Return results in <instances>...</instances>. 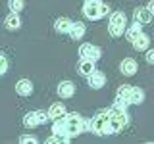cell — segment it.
Here are the masks:
<instances>
[{
	"instance_id": "obj_1",
	"label": "cell",
	"mask_w": 154,
	"mask_h": 144,
	"mask_svg": "<svg viewBox=\"0 0 154 144\" xmlns=\"http://www.w3.org/2000/svg\"><path fill=\"white\" fill-rule=\"evenodd\" d=\"M85 129H89V123H85L79 113H66L54 119V125H52V133L62 136L66 142H69L73 136L81 134Z\"/></svg>"
},
{
	"instance_id": "obj_2",
	"label": "cell",
	"mask_w": 154,
	"mask_h": 144,
	"mask_svg": "<svg viewBox=\"0 0 154 144\" xmlns=\"http://www.w3.org/2000/svg\"><path fill=\"white\" fill-rule=\"evenodd\" d=\"M110 115L112 112L110 110H102L93 117V121H89V129L94 134H112V129H110Z\"/></svg>"
},
{
	"instance_id": "obj_3",
	"label": "cell",
	"mask_w": 154,
	"mask_h": 144,
	"mask_svg": "<svg viewBox=\"0 0 154 144\" xmlns=\"http://www.w3.org/2000/svg\"><path fill=\"white\" fill-rule=\"evenodd\" d=\"M83 14L85 17L89 19H100L104 16H108V6L100 0H85V6H83Z\"/></svg>"
},
{
	"instance_id": "obj_4",
	"label": "cell",
	"mask_w": 154,
	"mask_h": 144,
	"mask_svg": "<svg viewBox=\"0 0 154 144\" xmlns=\"http://www.w3.org/2000/svg\"><path fill=\"white\" fill-rule=\"evenodd\" d=\"M125 25H127V16L123 12H114L110 16V35L112 37H119L123 35Z\"/></svg>"
},
{
	"instance_id": "obj_5",
	"label": "cell",
	"mask_w": 154,
	"mask_h": 144,
	"mask_svg": "<svg viewBox=\"0 0 154 144\" xmlns=\"http://www.w3.org/2000/svg\"><path fill=\"white\" fill-rule=\"evenodd\" d=\"M110 129H112V134L122 131V129L127 125V112L125 110H118V108H110Z\"/></svg>"
},
{
	"instance_id": "obj_6",
	"label": "cell",
	"mask_w": 154,
	"mask_h": 144,
	"mask_svg": "<svg viewBox=\"0 0 154 144\" xmlns=\"http://www.w3.org/2000/svg\"><path fill=\"white\" fill-rule=\"evenodd\" d=\"M48 112H42V110H38V112H31V113H27L25 115V119H23V125L29 129H33V127H37V125H42V123H46L48 121Z\"/></svg>"
},
{
	"instance_id": "obj_7",
	"label": "cell",
	"mask_w": 154,
	"mask_h": 144,
	"mask_svg": "<svg viewBox=\"0 0 154 144\" xmlns=\"http://www.w3.org/2000/svg\"><path fill=\"white\" fill-rule=\"evenodd\" d=\"M79 56H81V60H93V62H96L100 56H102V50H100L98 46H93V44H83L79 48Z\"/></svg>"
},
{
	"instance_id": "obj_8",
	"label": "cell",
	"mask_w": 154,
	"mask_h": 144,
	"mask_svg": "<svg viewBox=\"0 0 154 144\" xmlns=\"http://www.w3.org/2000/svg\"><path fill=\"white\" fill-rule=\"evenodd\" d=\"M73 94H75V85L71 81H62L58 85V96L60 98H71Z\"/></svg>"
},
{
	"instance_id": "obj_9",
	"label": "cell",
	"mask_w": 154,
	"mask_h": 144,
	"mask_svg": "<svg viewBox=\"0 0 154 144\" xmlns=\"http://www.w3.org/2000/svg\"><path fill=\"white\" fill-rule=\"evenodd\" d=\"M106 85V77L104 73H100V71H93V73L89 75V86L91 88H94V90H98V88H102V86Z\"/></svg>"
},
{
	"instance_id": "obj_10",
	"label": "cell",
	"mask_w": 154,
	"mask_h": 144,
	"mask_svg": "<svg viewBox=\"0 0 154 144\" xmlns=\"http://www.w3.org/2000/svg\"><path fill=\"white\" fill-rule=\"evenodd\" d=\"M16 92L19 96H31V92H33V83L29 79H19L17 85H16Z\"/></svg>"
},
{
	"instance_id": "obj_11",
	"label": "cell",
	"mask_w": 154,
	"mask_h": 144,
	"mask_svg": "<svg viewBox=\"0 0 154 144\" xmlns=\"http://www.w3.org/2000/svg\"><path fill=\"white\" fill-rule=\"evenodd\" d=\"M133 17H135V21L137 23H141V25H144V23H148L152 19V14L148 12L146 8H135V12H133Z\"/></svg>"
},
{
	"instance_id": "obj_12",
	"label": "cell",
	"mask_w": 154,
	"mask_h": 144,
	"mask_svg": "<svg viewBox=\"0 0 154 144\" xmlns=\"http://www.w3.org/2000/svg\"><path fill=\"white\" fill-rule=\"evenodd\" d=\"M119 69H122L123 75L131 77V75H135V71H137V62H135L133 58H125L122 62V65H119Z\"/></svg>"
},
{
	"instance_id": "obj_13",
	"label": "cell",
	"mask_w": 154,
	"mask_h": 144,
	"mask_svg": "<svg viewBox=\"0 0 154 144\" xmlns=\"http://www.w3.org/2000/svg\"><path fill=\"white\" fill-rule=\"evenodd\" d=\"M4 25H6L8 31H17V29L21 27V19H19V16L16 12H12L6 19H4Z\"/></svg>"
},
{
	"instance_id": "obj_14",
	"label": "cell",
	"mask_w": 154,
	"mask_h": 144,
	"mask_svg": "<svg viewBox=\"0 0 154 144\" xmlns=\"http://www.w3.org/2000/svg\"><path fill=\"white\" fill-rule=\"evenodd\" d=\"M62 115H66V106L62 102L52 104L50 108H48V117L50 119H58V117H62Z\"/></svg>"
},
{
	"instance_id": "obj_15",
	"label": "cell",
	"mask_w": 154,
	"mask_h": 144,
	"mask_svg": "<svg viewBox=\"0 0 154 144\" xmlns=\"http://www.w3.org/2000/svg\"><path fill=\"white\" fill-rule=\"evenodd\" d=\"M83 35H85V25L81 21H73V25L69 29V37L73 40H79V38H83Z\"/></svg>"
},
{
	"instance_id": "obj_16",
	"label": "cell",
	"mask_w": 154,
	"mask_h": 144,
	"mask_svg": "<svg viewBox=\"0 0 154 144\" xmlns=\"http://www.w3.org/2000/svg\"><path fill=\"white\" fill-rule=\"evenodd\" d=\"M133 44V48L135 50H146L148 48V44H150V38H148V35H144V33H141L135 40L131 42Z\"/></svg>"
},
{
	"instance_id": "obj_17",
	"label": "cell",
	"mask_w": 154,
	"mask_h": 144,
	"mask_svg": "<svg viewBox=\"0 0 154 144\" xmlns=\"http://www.w3.org/2000/svg\"><path fill=\"white\" fill-rule=\"evenodd\" d=\"M71 25H73V21H71V19H67V17H58L54 27H56L58 33H69Z\"/></svg>"
},
{
	"instance_id": "obj_18",
	"label": "cell",
	"mask_w": 154,
	"mask_h": 144,
	"mask_svg": "<svg viewBox=\"0 0 154 144\" xmlns=\"http://www.w3.org/2000/svg\"><path fill=\"white\" fill-rule=\"evenodd\" d=\"M141 33H143V25H141V23H137V21H135L133 25L129 27L127 31H125V37H127V40H131V42H133L135 38H137L139 35H141Z\"/></svg>"
},
{
	"instance_id": "obj_19",
	"label": "cell",
	"mask_w": 154,
	"mask_h": 144,
	"mask_svg": "<svg viewBox=\"0 0 154 144\" xmlns=\"http://www.w3.org/2000/svg\"><path fill=\"white\" fill-rule=\"evenodd\" d=\"M79 71H81V75H87V77H89V75L94 71V62H93V60H81Z\"/></svg>"
},
{
	"instance_id": "obj_20",
	"label": "cell",
	"mask_w": 154,
	"mask_h": 144,
	"mask_svg": "<svg viewBox=\"0 0 154 144\" xmlns=\"http://www.w3.org/2000/svg\"><path fill=\"white\" fill-rule=\"evenodd\" d=\"M144 100V92L139 86H133V90H131V96H129V104H141Z\"/></svg>"
},
{
	"instance_id": "obj_21",
	"label": "cell",
	"mask_w": 154,
	"mask_h": 144,
	"mask_svg": "<svg viewBox=\"0 0 154 144\" xmlns=\"http://www.w3.org/2000/svg\"><path fill=\"white\" fill-rule=\"evenodd\" d=\"M131 90H133V86H131V85H123V86H119V88H118V96H119V98H123L125 102L129 104V96H131Z\"/></svg>"
},
{
	"instance_id": "obj_22",
	"label": "cell",
	"mask_w": 154,
	"mask_h": 144,
	"mask_svg": "<svg viewBox=\"0 0 154 144\" xmlns=\"http://www.w3.org/2000/svg\"><path fill=\"white\" fill-rule=\"evenodd\" d=\"M8 6H10V10H12V12L19 14V12L23 10V0H8Z\"/></svg>"
},
{
	"instance_id": "obj_23",
	"label": "cell",
	"mask_w": 154,
	"mask_h": 144,
	"mask_svg": "<svg viewBox=\"0 0 154 144\" xmlns=\"http://www.w3.org/2000/svg\"><path fill=\"white\" fill-rule=\"evenodd\" d=\"M6 71H8V60L0 54V75H4Z\"/></svg>"
},
{
	"instance_id": "obj_24",
	"label": "cell",
	"mask_w": 154,
	"mask_h": 144,
	"mask_svg": "<svg viewBox=\"0 0 154 144\" xmlns=\"http://www.w3.org/2000/svg\"><path fill=\"white\" fill-rule=\"evenodd\" d=\"M19 142H37V136H31V134H23L19 138Z\"/></svg>"
},
{
	"instance_id": "obj_25",
	"label": "cell",
	"mask_w": 154,
	"mask_h": 144,
	"mask_svg": "<svg viewBox=\"0 0 154 144\" xmlns=\"http://www.w3.org/2000/svg\"><path fill=\"white\" fill-rule=\"evenodd\" d=\"M146 62H148V64H154V50L146 52Z\"/></svg>"
},
{
	"instance_id": "obj_26",
	"label": "cell",
	"mask_w": 154,
	"mask_h": 144,
	"mask_svg": "<svg viewBox=\"0 0 154 144\" xmlns=\"http://www.w3.org/2000/svg\"><path fill=\"white\" fill-rule=\"evenodd\" d=\"M146 10H148V12H150L152 16H154V0H150V2H148V6H146Z\"/></svg>"
}]
</instances>
